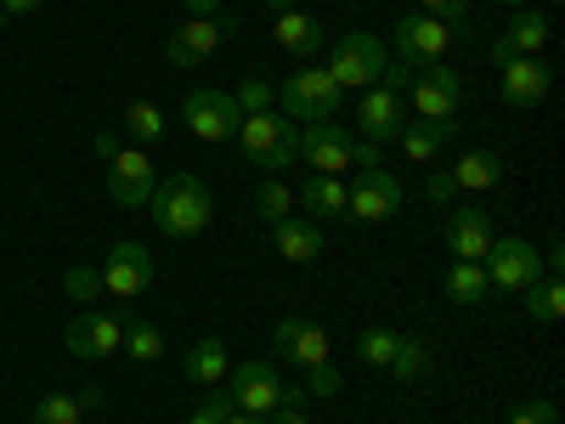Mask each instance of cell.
<instances>
[{"label":"cell","mask_w":565,"mask_h":424,"mask_svg":"<svg viewBox=\"0 0 565 424\" xmlns=\"http://www.w3.org/2000/svg\"><path fill=\"white\" fill-rule=\"evenodd\" d=\"M148 210H153V226L164 232V239H199V232L210 226V215H215V199L193 170H175L170 181L153 187Z\"/></svg>","instance_id":"cell-1"},{"label":"cell","mask_w":565,"mask_h":424,"mask_svg":"<svg viewBox=\"0 0 565 424\" xmlns=\"http://www.w3.org/2000/svg\"><path fill=\"white\" fill-rule=\"evenodd\" d=\"M300 159L317 170V176H340V170H351V165H380V148L373 141H356L345 125H300Z\"/></svg>","instance_id":"cell-2"},{"label":"cell","mask_w":565,"mask_h":424,"mask_svg":"<svg viewBox=\"0 0 565 424\" xmlns=\"http://www.w3.org/2000/svg\"><path fill=\"white\" fill-rule=\"evenodd\" d=\"M277 103H282V119H295V125H328L340 114V85L328 68H300L277 85Z\"/></svg>","instance_id":"cell-3"},{"label":"cell","mask_w":565,"mask_h":424,"mask_svg":"<svg viewBox=\"0 0 565 424\" xmlns=\"http://www.w3.org/2000/svg\"><path fill=\"white\" fill-rule=\"evenodd\" d=\"M238 141L255 170H289L300 159V125L282 119V114H244Z\"/></svg>","instance_id":"cell-4"},{"label":"cell","mask_w":565,"mask_h":424,"mask_svg":"<svg viewBox=\"0 0 565 424\" xmlns=\"http://www.w3.org/2000/svg\"><path fill=\"white\" fill-rule=\"evenodd\" d=\"M181 125L193 130L199 141H238L244 108L232 103V91L199 85V91H186V97H181Z\"/></svg>","instance_id":"cell-5"},{"label":"cell","mask_w":565,"mask_h":424,"mask_svg":"<svg viewBox=\"0 0 565 424\" xmlns=\"http://www.w3.org/2000/svg\"><path fill=\"white\" fill-rule=\"evenodd\" d=\"M385 63H391V52L380 45V34H362V29H351V34H340V40H334V57H328V74H334V85H340V91H345V85H380Z\"/></svg>","instance_id":"cell-6"},{"label":"cell","mask_w":565,"mask_h":424,"mask_svg":"<svg viewBox=\"0 0 565 424\" xmlns=\"http://www.w3.org/2000/svg\"><path fill=\"white\" fill-rule=\"evenodd\" d=\"M481 272H487V283H498V289L526 295L532 283L543 277V255L526 239H492L487 255H481Z\"/></svg>","instance_id":"cell-7"},{"label":"cell","mask_w":565,"mask_h":424,"mask_svg":"<svg viewBox=\"0 0 565 424\" xmlns=\"http://www.w3.org/2000/svg\"><path fill=\"white\" fill-rule=\"evenodd\" d=\"M447 52H452V23L424 18V12H402L396 18V63L424 68V63H441Z\"/></svg>","instance_id":"cell-8"},{"label":"cell","mask_w":565,"mask_h":424,"mask_svg":"<svg viewBox=\"0 0 565 424\" xmlns=\"http://www.w3.org/2000/svg\"><path fill=\"white\" fill-rule=\"evenodd\" d=\"M232 380V407L238 413H255V418H266L277 402H282V373H277V362H260V357H249V362H238L226 373Z\"/></svg>","instance_id":"cell-9"},{"label":"cell","mask_w":565,"mask_h":424,"mask_svg":"<svg viewBox=\"0 0 565 424\" xmlns=\"http://www.w3.org/2000/svg\"><path fill=\"white\" fill-rule=\"evenodd\" d=\"M402 204H407V193H402V181L385 170V165H367L356 181H351V221H391V215H402Z\"/></svg>","instance_id":"cell-10"},{"label":"cell","mask_w":565,"mask_h":424,"mask_svg":"<svg viewBox=\"0 0 565 424\" xmlns=\"http://www.w3.org/2000/svg\"><path fill=\"white\" fill-rule=\"evenodd\" d=\"M238 29V18H186L181 29H170V40H164V57L175 63V68H199L204 57H215V45Z\"/></svg>","instance_id":"cell-11"},{"label":"cell","mask_w":565,"mask_h":424,"mask_svg":"<svg viewBox=\"0 0 565 424\" xmlns=\"http://www.w3.org/2000/svg\"><path fill=\"white\" fill-rule=\"evenodd\" d=\"M153 187H159V176H153V159H148V148H125L108 159V193H114V204H125V210H141L153 199Z\"/></svg>","instance_id":"cell-12"},{"label":"cell","mask_w":565,"mask_h":424,"mask_svg":"<svg viewBox=\"0 0 565 424\" xmlns=\"http://www.w3.org/2000/svg\"><path fill=\"white\" fill-rule=\"evenodd\" d=\"M458 97H463V74L447 63H424L413 74V108L418 119H458Z\"/></svg>","instance_id":"cell-13"},{"label":"cell","mask_w":565,"mask_h":424,"mask_svg":"<svg viewBox=\"0 0 565 424\" xmlns=\"http://www.w3.org/2000/svg\"><path fill=\"white\" fill-rule=\"evenodd\" d=\"M153 289V255L141 244H114L108 261H103V295H119V300H136Z\"/></svg>","instance_id":"cell-14"},{"label":"cell","mask_w":565,"mask_h":424,"mask_svg":"<svg viewBox=\"0 0 565 424\" xmlns=\"http://www.w3.org/2000/svg\"><path fill=\"white\" fill-rule=\"evenodd\" d=\"M498 91H503L509 108H537V103H548V91H554V68L543 57H509L498 68Z\"/></svg>","instance_id":"cell-15"},{"label":"cell","mask_w":565,"mask_h":424,"mask_svg":"<svg viewBox=\"0 0 565 424\" xmlns=\"http://www.w3.org/2000/svg\"><path fill=\"white\" fill-rule=\"evenodd\" d=\"M68 351L74 357H114V351H125V317H114V311H79L74 322H68Z\"/></svg>","instance_id":"cell-16"},{"label":"cell","mask_w":565,"mask_h":424,"mask_svg":"<svg viewBox=\"0 0 565 424\" xmlns=\"http://www.w3.org/2000/svg\"><path fill=\"white\" fill-rule=\"evenodd\" d=\"M441 244L452 250V261H481L487 244H492V215L476 210V204L447 210V221H441Z\"/></svg>","instance_id":"cell-17"},{"label":"cell","mask_w":565,"mask_h":424,"mask_svg":"<svg viewBox=\"0 0 565 424\" xmlns=\"http://www.w3.org/2000/svg\"><path fill=\"white\" fill-rule=\"evenodd\" d=\"M356 125H362V141H396V130L407 125V108H402V91H391V85H367V97H362V108H356Z\"/></svg>","instance_id":"cell-18"},{"label":"cell","mask_w":565,"mask_h":424,"mask_svg":"<svg viewBox=\"0 0 565 424\" xmlns=\"http://www.w3.org/2000/svg\"><path fill=\"white\" fill-rule=\"evenodd\" d=\"M543 45H548V18L532 12V7H521V12H514V23L487 45V57H492V68H503L509 57H537Z\"/></svg>","instance_id":"cell-19"},{"label":"cell","mask_w":565,"mask_h":424,"mask_svg":"<svg viewBox=\"0 0 565 424\" xmlns=\"http://www.w3.org/2000/svg\"><path fill=\"white\" fill-rule=\"evenodd\" d=\"M277 351L289 357V362H300L306 373L311 368H328V328L311 322V317H282L277 322Z\"/></svg>","instance_id":"cell-20"},{"label":"cell","mask_w":565,"mask_h":424,"mask_svg":"<svg viewBox=\"0 0 565 424\" xmlns=\"http://www.w3.org/2000/svg\"><path fill=\"white\" fill-rule=\"evenodd\" d=\"M452 136H458V119H407V125L396 130V148H402L413 165H430Z\"/></svg>","instance_id":"cell-21"},{"label":"cell","mask_w":565,"mask_h":424,"mask_svg":"<svg viewBox=\"0 0 565 424\" xmlns=\"http://www.w3.org/2000/svg\"><path fill=\"white\" fill-rule=\"evenodd\" d=\"M295 199H300L306 215H317V221H351V187H345L340 176H317V170H311Z\"/></svg>","instance_id":"cell-22"},{"label":"cell","mask_w":565,"mask_h":424,"mask_svg":"<svg viewBox=\"0 0 565 424\" xmlns=\"http://www.w3.org/2000/svg\"><path fill=\"white\" fill-rule=\"evenodd\" d=\"M271 250H277L282 261H295V266H311V261L322 255V232H317V221L289 215V221L271 226Z\"/></svg>","instance_id":"cell-23"},{"label":"cell","mask_w":565,"mask_h":424,"mask_svg":"<svg viewBox=\"0 0 565 424\" xmlns=\"http://www.w3.org/2000/svg\"><path fill=\"white\" fill-rule=\"evenodd\" d=\"M277 45H282L289 57L311 63L322 45H328V34H322V23H317L311 12H282V18H277Z\"/></svg>","instance_id":"cell-24"},{"label":"cell","mask_w":565,"mask_h":424,"mask_svg":"<svg viewBox=\"0 0 565 424\" xmlns=\"http://www.w3.org/2000/svg\"><path fill=\"white\" fill-rule=\"evenodd\" d=\"M452 181H458V193H487V187L503 181V159L492 148H469L458 165H452Z\"/></svg>","instance_id":"cell-25"},{"label":"cell","mask_w":565,"mask_h":424,"mask_svg":"<svg viewBox=\"0 0 565 424\" xmlns=\"http://www.w3.org/2000/svg\"><path fill=\"white\" fill-rule=\"evenodd\" d=\"M181 368H186V380L193 385H204V391H215L226 373H232V357H226V346L221 340H199L193 351L181 357Z\"/></svg>","instance_id":"cell-26"},{"label":"cell","mask_w":565,"mask_h":424,"mask_svg":"<svg viewBox=\"0 0 565 424\" xmlns=\"http://www.w3.org/2000/svg\"><path fill=\"white\" fill-rule=\"evenodd\" d=\"M441 289H447L452 306H481V300H487V272H481V261H452L447 277H441Z\"/></svg>","instance_id":"cell-27"},{"label":"cell","mask_w":565,"mask_h":424,"mask_svg":"<svg viewBox=\"0 0 565 424\" xmlns=\"http://www.w3.org/2000/svg\"><path fill=\"white\" fill-rule=\"evenodd\" d=\"M164 130H170V119H164L159 103H130L125 108V141H130V148H153Z\"/></svg>","instance_id":"cell-28"},{"label":"cell","mask_w":565,"mask_h":424,"mask_svg":"<svg viewBox=\"0 0 565 424\" xmlns=\"http://www.w3.org/2000/svg\"><path fill=\"white\" fill-rule=\"evenodd\" d=\"M526 311H532V322H559V311H565V283H559V272H543L532 289H526Z\"/></svg>","instance_id":"cell-29"},{"label":"cell","mask_w":565,"mask_h":424,"mask_svg":"<svg viewBox=\"0 0 565 424\" xmlns=\"http://www.w3.org/2000/svg\"><path fill=\"white\" fill-rule=\"evenodd\" d=\"M125 351H130L136 362H159V357H164V328L125 311Z\"/></svg>","instance_id":"cell-30"},{"label":"cell","mask_w":565,"mask_h":424,"mask_svg":"<svg viewBox=\"0 0 565 424\" xmlns=\"http://www.w3.org/2000/svg\"><path fill=\"white\" fill-rule=\"evenodd\" d=\"M289 210H295V193H289L277 176H266V181L255 187V215H260L266 226H277V221H289Z\"/></svg>","instance_id":"cell-31"},{"label":"cell","mask_w":565,"mask_h":424,"mask_svg":"<svg viewBox=\"0 0 565 424\" xmlns=\"http://www.w3.org/2000/svg\"><path fill=\"white\" fill-rule=\"evenodd\" d=\"M63 289H68L74 306H97L103 300V272L97 266H68L63 272Z\"/></svg>","instance_id":"cell-32"},{"label":"cell","mask_w":565,"mask_h":424,"mask_svg":"<svg viewBox=\"0 0 565 424\" xmlns=\"http://www.w3.org/2000/svg\"><path fill=\"white\" fill-rule=\"evenodd\" d=\"M391 351H396L391 328H362L356 335V362H367V368H391Z\"/></svg>","instance_id":"cell-33"},{"label":"cell","mask_w":565,"mask_h":424,"mask_svg":"<svg viewBox=\"0 0 565 424\" xmlns=\"http://www.w3.org/2000/svg\"><path fill=\"white\" fill-rule=\"evenodd\" d=\"M232 103H238L244 114H271V103H277V85H271L266 74H249L238 91H232Z\"/></svg>","instance_id":"cell-34"},{"label":"cell","mask_w":565,"mask_h":424,"mask_svg":"<svg viewBox=\"0 0 565 424\" xmlns=\"http://www.w3.org/2000/svg\"><path fill=\"white\" fill-rule=\"evenodd\" d=\"M391 368H396V380H418V373L430 368V351H424V340H407V335H396Z\"/></svg>","instance_id":"cell-35"},{"label":"cell","mask_w":565,"mask_h":424,"mask_svg":"<svg viewBox=\"0 0 565 424\" xmlns=\"http://www.w3.org/2000/svg\"><path fill=\"white\" fill-rule=\"evenodd\" d=\"M34 424H79V396L45 391V396L34 402Z\"/></svg>","instance_id":"cell-36"},{"label":"cell","mask_w":565,"mask_h":424,"mask_svg":"<svg viewBox=\"0 0 565 424\" xmlns=\"http://www.w3.org/2000/svg\"><path fill=\"white\" fill-rule=\"evenodd\" d=\"M266 424H311L306 418V385H282V402L266 413Z\"/></svg>","instance_id":"cell-37"},{"label":"cell","mask_w":565,"mask_h":424,"mask_svg":"<svg viewBox=\"0 0 565 424\" xmlns=\"http://www.w3.org/2000/svg\"><path fill=\"white\" fill-rule=\"evenodd\" d=\"M226 418H232V396L215 385V391H210V396L193 407V418H186V424H226Z\"/></svg>","instance_id":"cell-38"},{"label":"cell","mask_w":565,"mask_h":424,"mask_svg":"<svg viewBox=\"0 0 565 424\" xmlns=\"http://www.w3.org/2000/svg\"><path fill=\"white\" fill-rule=\"evenodd\" d=\"M509 424H559V407L548 396H532V402H521L509 413Z\"/></svg>","instance_id":"cell-39"},{"label":"cell","mask_w":565,"mask_h":424,"mask_svg":"<svg viewBox=\"0 0 565 424\" xmlns=\"http://www.w3.org/2000/svg\"><path fill=\"white\" fill-rule=\"evenodd\" d=\"M424 199H430V204H452V199H458L452 170H430V176H424Z\"/></svg>","instance_id":"cell-40"},{"label":"cell","mask_w":565,"mask_h":424,"mask_svg":"<svg viewBox=\"0 0 565 424\" xmlns=\"http://www.w3.org/2000/svg\"><path fill=\"white\" fill-rule=\"evenodd\" d=\"M334 391H340V368H334V362L306 373V396H334Z\"/></svg>","instance_id":"cell-41"},{"label":"cell","mask_w":565,"mask_h":424,"mask_svg":"<svg viewBox=\"0 0 565 424\" xmlns=\"http://www.w3.org/2000/svg\"><path fill=\"white\" fill-rule=\"evenodd\" d=\"M418 7H424V18H441V23H463L469 0H418Z\"/></svg>","instance_id":"cell-42"},{"label":"cell","mask_w":565,"mask_h":424,"mask_svg":"<svg viewBox=\"0 0 565 424\" xmlns=\"http://www.w3.org/2000/svg\"><path fill=\"white\" fill-rule=\"evenodd\" d=\"M181 7L193 12V18H215V12H221V0H181Z\"/></svg>","instance_id":"cell-43"},{"label":"cell","mask_w":565,"mask_h":424,"mask_svg":"<svg viewBox=\"0 0 565 424\" xmlns=\"http://www.w3.org/2000/svg\"><path fill=\"white\" fill-rule=\"evenodd\" d=\"M0 12H18V18H29V12H40V0H0Z\"/></svg>","instance_id":"cell-44"},{"label":"cell","mask_w":565,"mask_h":424,"mask_svg":"<svg viewBox=\"0 0 565 424\" xmlns=\"http://www.w3.org/2000/svg\"><path fill=\"white\" fill-rule=\"evenodd\" d=\"M97 153H103V159H114V153H119V136H108V130H103V136H97Z\"/></svg>","instance_id":"cell-45"},{"label":"cell","mask_w":565,"mask_h":424,"mask_svg":"<svg viewBox=\"0 0 565 424\" xmlns=\"http://www.w3.org/2000/svg\"><path fill=\"white\" fill-rule=\"evenodd\" d=\"M266 7H271V12L282 18V12H300V0H266Z\"/></svg>","instance_id":"cell-46"},{"label":"cell","mask_w":565,"mask_h":424,"mask_svg":"<svg viewBox=\"0 0 565 424\" xmlns=\"http://www.w3.org/2000/svg\"><path fill=\"white\" fill-rule=\"evenodd\" d=\"M226 424H266V418H255V413H232Z\"/></svg>","instance_id":"cell-47"},{"label":"cell","mask_w":565,"mask_h":424,"mask_svg":"<svg viewBox=\"0 0 565 424\" xmlns=\"http://www.w3.org/2000/svg\"><path fill=\"white\" fill-rule=\"evenodd\" d=\"M498 7H514V12H521V7H532V0H498Z\"/></svg>","instance_id":"cell-48"},{"label":"cell","mask_w":565,"mask_h":424,"mask_svg":"<svg viewBox=\"0 0 565 424\" xmlns=\"http://www.w3.org/2000/svg\"><path fill=\"white\" fill-rule=\"evenodd\" d=\"M548 7H559V0H548Z\"/></svg>","instance_id":"cell-49"}]
</instances>
